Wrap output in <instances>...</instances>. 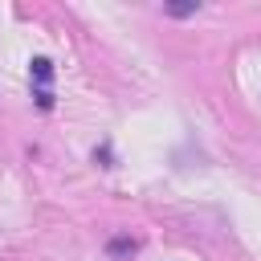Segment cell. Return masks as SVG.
<instances>
[{
    "instance_id": "cell-2",
    "label": "cell",
    "mask_w": 261,
    "mask_h": 261,
    "mask_svg": "<svg viewBox=\"0 0 261 261\" xmlns=\"http://www.w3.org/2000/svg\"><path fill=\"white\" fill-rule=\"evenodd\" d=\"M135 249H139V241H135V237H114V241L106 245V253H110V257H126V253H135Z\"/></svg>"
},
{
    "instance_id": "cell-3",
    "label": "cell",
    "mask_w": 261,
    "mask_h": 261,
    "mask_svg": "<svg viewBox=\"0 0 261 261\" xmlns=\"http://www.w3.org/2000/svg\"><path fill=\"white\" fill-rule=\"evenodd\" d=\"M167 16H196L200 12V0H179V4H163Z\"/></svg>"
},
{
    "instance_id": "cell-1",
    "label": "cell",
    "mask_w": 261,
    "mask_h": 261,
    "mask_svg": "<svg viewBox=\"0 0 261 261\" xmlns=\"http://www.w3.org/2000/svg\"><path fill=\"white\" fill-rule=\"evenodd\" d=\"M29 77H33V86H37L33 94H53V90H49V82H53V61H49V57H33V61H29Z\"/></svg>"
}]
</instances>
